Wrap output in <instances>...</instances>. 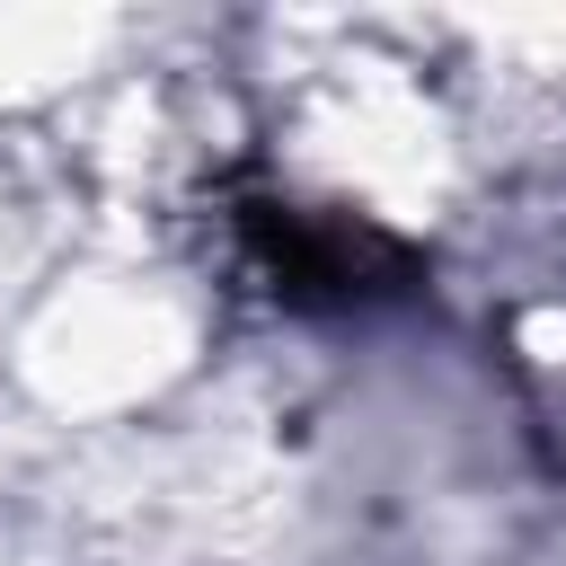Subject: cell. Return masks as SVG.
<instances>
[{
  "instance_id": "obj_1",
  "label": "cell",
  "mask_w": 566,
  "mask_h": 566,
  "mask_svg": "<svg viewBox=\"0 0 566 566\" xmlns=\"http://www.w3.org/2000/svg\"><path fill=\"white\" fill-rule=\"evenodd\" d=\"M256 265L274 274L283 301L301 310H354V301H398L416 292V248L363 212H310V203H248L239 212Z\"/></svg>"
}]
</instances>
